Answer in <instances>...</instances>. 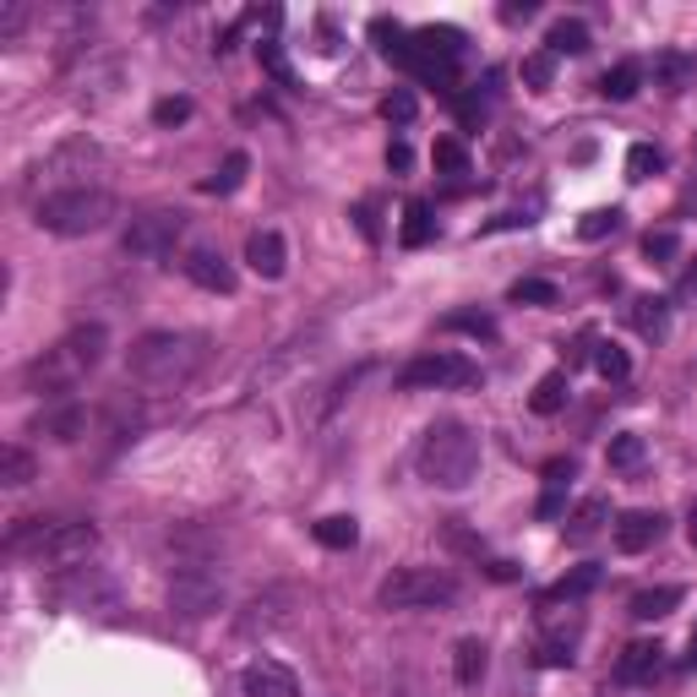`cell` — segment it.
Returning a JSON list of instances; mask_svg holds the SVG:
<instances>
[{
	"instance_id": "obj_1",
	"label": "cell",
	"mask_w": 697,
	"mask_h": 697,
	"mask_svg": "<svg viewBox=\"0 0 697 697\" xmlns=\"http://www.w3.org/2000/svg\"><path fill=\"white\" fill-rule=\"evenodd\" d=\"M213 360V343L202 332H142L126 348V377L148 393H180L191 388Z\"/></svg>"
},
{
	"instance_id": "obj_2",
	"label": "cell",
	"mask_w": 697,
	"mask_h": 697,
	"mask_svg": "<svg viewBox=\"0 0 697 697\" xmlns=\"http://www.w3.org/2000/svg\"><path fill=\"white\" fill-rule=\"evenodd\" d=\"M104 348H110V327L88 321V327H72L66 338H55L39 360H28L23 382L28 393H45V398H66L72 388H83L99 366H104Z\"/></svg>"
},
{
	"instance_id": "obj_3",
	"label": "cell",
	"mask_w": 697,
	"mask_h": 697,
	"mask_svg": "<svg viewBox=\"0 0 697 697\" xmlns=\"http://www.w3.org/2000/svg\"><path fill=\"white\" fill-rule=\"evenodd\" d=\"M7 550L39 567H83L99 550V529L88 518H17L7 529Z\"/></svg>"
},
{
	"instance_id": "obj_4",
	"label": "cell",
	"mask_w": 697,
	"mask_h": 697,
	"mask_svg": "<svg viewBox=\"0 0 697 697\" xmlns=\"http://www.w3.org/2000/svg\"><path fill=\"white\" fill-rule=\"evenodd\" d=\"M420 480L426 485H442V491H464L474 474H480V436L464 426V420H436L426 436H420Z\"/></svg>"
},
{
	"instance_id": "obj_5",
	"label": "cell",
	"mask_w": 697,
	"mask_h": 697,
	"mask_svg": "<svg viewBox=\"0 0 697 697\" xmlns=\"http://www.w3.org/2000/svg\"><path fill=\"white\" fill-rule=\"evenodd\" d=\"M34 218L50 235H99L115 218V191H104V186H61V191L39 197Z\"/></svg>"
},
{
	"instance_id": "obj_6",
	"label": "cell",
	"mask_w": 697,
	"mask_h": 697,
	"mask_svg": "<svg viewBox=\"0 0 697 697\" xmlns=\"http://www.w3.org/2000/svg\"><path fill=\"white\" fill-rule=\"evenodd\" d=\"M377 599L382 610H436L458 599V578L447 567H398L393 578H382Z\"/></svg>"
},
{
	"instance_id": "obj_7",
	"label": "cell",
	"mask_w": 697,
	"mask_h": 697,
	"mask_svg": "<svg viewBox=\"0 0 697 697\" xmlns=\"http://www.w3.org/2000/svg\"><path fill=\"white\" fill-rule=\"evenodd\" d=\"M474 382H480V366L469 355H453V348H431V355L398 371V388L409 393H447V388H474Z\"/></svg>"
},
{
	"instance_id": "obj_8",
	"label": "cell",
	"mask_w": 697,
	"mask_h": 697,
	"mask_svg": "<svg viewBox=\"0 0 697 697\" xmlns=\"http://www.w3.org/2000/svg\"><path fill=\"white\" fill-rule=\"evenodd\" d=\"M180 235H186V213L159 207V213L131 218V229H126V251H131V256H142V262H164V256H175Z\"/></svg>"
},
{
	"instance_id": "obj_9",
	"label": "cell",
	"mask_w": 697,
	"mask_h": 697,
	"mask_svg": "<svg viewBox=\"0 0 697 697\" xmlns=\"http://www.w3.org/2000/svg\"><path fill=\"white\" fill-rule=\"evenodd\" d=\"M169 605H175V616H207V610L224 605V583L213 572H202V567H186L169 583Z\"/></svg>"
},
{
	"instance_id": "obj_10",
	"label": "cell",
	"mask_w": 697,
	"mask_h": 697,
	"mask_svg": "<svg viewBox=\"0 0 697 697\" xmlns=\"http://www.w3.org/2000/svg\"><path fill=\"white\" fill-rule=\"evenodd\" d=\"M180 267H186V278L197 283V289H207V294H235V267L224 262V251H207V245H197V251H186L180 256Z\"/></svg>"
},
{
	"instance_id": "obj_11",
	"label": "cell",
	"mask_w": 697,
	"mask_h": 697,
	"mask_svg": "<svg viewBox=\"0 0 697 697\" xmlns=\"http://www.w3.org/2000/svg\"><path fill=\"white\" fill-rule=\"evenodd\" d=\"M240 692H245V697H300V681H294V670L278 664V659H251L245 675H240Z\"/></svg>"
},
{
	"instance_id": "obj_12",
	"label": "cell",
	"mask_w": 697,
	"mask_h": 697,
	"mask_svg": "<svg viewBox=\"0 0 697 697\" xmlns=\"http://www.w3.org/2000/svg\"><path fill=\"white\" fill-rule=\"evenodd\" d=\"M610 534H616V550H621V556H643L648 545H659L664 518H659V512H621Z\"/></svg>"
},
{
	"instance_id": "obj_13",
	"label": "cell",
	"mask_w": 697,
	"mask_h": 697,
	"mask_svg": "<svg viewBox=\"0 0 697 697\" xmlns=\"http://www.w3.org/2000/svg\"><path fill=\"white\" fill-rule=\"evenodd\" d=\"M55 599H61L66 610H93V605H110V599H115V583H110V578H99V572L72 567V578L55 588Z\"/></svg>"
},
{
	"instance_id": "obj_14",
	"label": "cell",
	"mask_w": 697,
	"mask_h": 697,
	"mask_svg": "<svg viewBox=\"0 0 697 697\" xmlns=\"http://www.w3.org/2000/svg\"><path fill=\"white\" fill-rule=\"evenodd\" d=\"M245 262H251V273H262V278H283V267H289L283 235H278V229H256V235L245 240Z\"/></svg>"
},
{
	"instance_id": "obj_15",
	"label": "cell",
	"mask_w": 697,
	"mask_h": 697,
	"mask_svg": "<svg viewBox=\"0 0 697 697\" xmlns=\"http://www.w3.org/2000/svg\"><path fill=\"white\" fill-rule=\"evenodd\" d=\"M605 523H610V502H605V496H583V502L567 512L561 529H567V545H588Z\"/></svg>"
},
{
	"instance_id": "obj_16",
	"label": "cell",
	"mask_w": 697,
	"mask_h": 697,
	"mask_svg": "<svg viewBox=\"0 0 697 697\" xmlns=\"http://www.w3.org/2000/svg\"><path fill=\"white\" fill-rule=\"evenodd\" d=\"M659 664H664V648L659 643H626L621 648V659H616V681H654L659 675Z\"/></svg>"
},
{
	"instance_id": "obj_17",
	"label": "cell",
	"mask_w": 697,
	"mask_h": 697,
	"mask_svg": "<svg viewBox=\"0 0 697 697\" xmlns=\"http://www.w3.org/2000/svg\"><path fill=\"white\" fill-rule=\"evenodd\" d=\"M34 431H39V436H50V442H77V436L88 431V409H83V404H61V409H45Z\"/></svg>"
},
{
	"instance_id": "obj_18",
	"label": "cell",
	"mask_w": 697,
	"mask_h": 697,
	"mask_svg": "<svg viewBox=\"0 0 697 697\" xmlns=\"http://www.w3.org/2000/svg\"><path fill=\"white\" fill-rule=\"evenodd\" d=\"M632 327H637V338L659 343V338L670 332V300H659V294H637V300H632Z\"/></svg>"
},
{
	"instance_id": "obj_19",
	"label": "cell",
	"mask_w": 697,
	"mask_h": 697,
	"mask_svg": "<svg viewBox=\"0 0 697 697\" xmlns=\"http://www.w3.org/2000/svg\"><path fill=\"white\" fill-rule=\"evenodd\" d=\"M594 583H599V567H594V561H583V567H572L567 578H556V583L540 594V605H572V599H583Z\"/></svg>"
},
{
	"instance_id": "obj_20",
	"label": "cell",
	"mask_w": 697,
	"mask_h": 697,
	"mask_svg": "<svg viewBox=\"0 0 697 697\" xmlns=\"http://www.w3.org/2000/svg\"><path fill=\"white\" fill-rule=\"evenodd\" d=\"M485 670H491V648H485L480 637H464V643L453 648V675H458V686H480Z\"/></svg>"
},
{
	"instance_id": "obj_21",
	"label": "cell",
	"mask_w": 697,
	"mask_h": 697,
	"mask_svg": "<svg viewBox=\"0 0 697 697\" xmlns=\"http://www.w3.org/2000/svg\"><path fill=\"white\" fill-rule=\"evenodd\" d=\"M398 240H404L409 251H420V245H431V240H436V218H431V202H409V207H404Z\"/></svg>"
},
{
	"instance_id": "obj_22",
	"label": "cell",
	"mask_w": 697,
	"mask_h": 697,
	"mask_svg": "<svg viewBox=\"0 0 697 697\" xmlns=\"http://www.w3.org/2000/svg\"><path fill=\"white\" fill-rule=\"evenodd\" d=\"M675 605H681V588H675V583H659V588L632 594V616H637V621H664Z\"/></svg>"
},
{
	"instance_id": "obj_23",
	"label": "cell",
	"mask_w": 697,
	"mask_h": 697,
	"mask_svg": "<svg viewBox=\"0 0 697 697\" xmlns=\"http://www.w3.org/2000/svg\"><path fill=\"white\" fill-rule=\"evenodd\" d=\"M545 50H550V55H583V50H588V23H578V17H561V23H550V34H545Z\"/></svg>"
},
{
	"instance_id": "obj_24",
	"label": "cell",
	"mask_w": 697,
	"mask_h": 697,
	"mask_svg": "<svg viewBox=\"0 0 697 697\" xmlns=\"http://www.w3.org/2000/svg\"><path fill=\"white\" fill-rule=\"evenodd\" d=\"M415 45H420L431 61H447V66L464 55V34H458V28H436V23H431V28H420V34H415Z\"/></svg>"
},
{
	"instance_id": "obj_25",
	"label": "cell",
	"mask_w": 697,
	"mask_h": 697,
	"mask_svg": "<svg viewBox=\"0 0 697 697\" xmlns=\"http://www.w3.org/2000/svg\"><path fill=\"white\" fill-rule=\"evenodd\" d=\"M637 88H643V66H637V61H621V66H610V72L599 77V93L616 99V104H626Z\"/></svg>"
},
{
	"instance_id": "obj_26",
	"label": "cell",
	"mask_w": 697,
	"mask_h": 697,
	"mask_svg": "<svg viewBox=\"0 0 697 697\" xmlns=\"http://www.w3.org/2000/svg\"><path fill=\"white\" fill-rule=\"evenodd\" d=\"M245 175H251V159H245V153H229V159L218 164V175L202 180V191H207V197H235V191L245 186Z\"/></svg>"
},
{
	"instance_id": "obj_27",
	"label": "cell",
	"mask_w": 697,
	"mask_h": 697,
	"mask_svg": "<svg viewBox=\"0 0 697 697\" xmlns=\"http://www.w3.org/2000/svg\"><path fill=\"white\" fill-rule=\"evenodd\" d=\"M567 393H572V388H567V371H550V377H540V388L529 393V409H534V415H561V409H567Z\"/></svg>"
},
{
	"instance_id": "obj_28",
	"label": "cell",
	"mask_w": 697,
	"mask_h": 697,
	"mask_svg": "<svg viewBox=\"0 0 697 697\" xmlns=\"http://www.w3.org/2000/svg\"><path fill=\"white\" fill-rule=\"evenodd\" d=\"M578 469H572V458H556V464H545V496H540V518H561V491H567V480H572Z\"/></svg>"
},
{
	"instance_id": "obj_29",
	"label": "cell",
	"mask_w": 697,
	"mask_h": 697,
	"mask_svg": "<svg viewBox=\"0 0 697 697\" xmlns=\"http://www.w3.org/2000/svg\"><path fill=\"white\" fill-rule=\"evenodd\" d=\"M34 480V453L28 447H0V485H7V491H23Z\"/></svg>"
},
{
	"instance_id": "obj_30",
	"label": "cell",
	"mask_w": 697,
	"mask_h": 697,
	"mask_svg": "<svg viewBox=\"0 0 697 697\" xmlns=\"http://www.w3.org/2000/svg\"><path fill=\"white\" fill-rule=\"evenodd\" d=\"M686 77H692V61H686V55H675V50L654 55V88L681 93V88H686Z\"/></svg>"
},
{
	"instance_id": "obj_31",
	"label": "cell",
	"mask_w": 697,
	"mask_h": 697,
	"mask_svg": "<svg viewBox=\"0 0 697 697\" xmlns=\"http://www.w3.org/2000/svg\"><path fill=\"white\" fill-rule=\"evenodd\" d=\"M594 371H599L605 382H626V377H632L626 348H621V343H610V338H605V343H594Z\"/></svg>"
},
{
	"instance_id": "obj_32",
	"label": "cell",
	"mask_w": 697,
	"mask_h": 697,
	"mask_svg": "<svg viewBox=\"0 0 697 697\" xmlns=\"http://www.w3.org/2000/svg\"><path fill=\"white\" fill-rule=\"evenodd\" d=\"M355 540H360L355 518H321L316 523V545H327V550H355Z\"/></svg>"
},
{
	"instance_id": "obj_33",
	"label": "cell",
	"mask_w": 697,
	"mask_h": 697,
	"mask_svg": "<svg viewBox=\"0 0 697 697\" xmlns=\"http://www.w3.org/2000/svg\"><path fill=\"white\" fill-rule=\"evenodd\" d=\"M442 332H469V338H496V316L491 311H447Z\"/></svg>"
},
{
	"instance_id": "obj_34",
	"label": "cell",
	"mask_w": 697,
	"mask_h": 697,
	"mask_svg": "<svg viewBox=\"0 0 697 697\" xmlns=\"http://www.w3.org/2000/svg\"><path fill=\"white\" fill-rule=\"evenodd\" d=\"M431 164H436L442 175H469V148H464L458 137H442V142L431 148Z\"/></svg>"
},
{
	"instance_id": "obj_35",
	"label": "cell",
	"mask_w": 697,
	"mask_h": 697,
	"mask_svg": "<svg viewBox=\"0 0 697 697\" xmlns=\"http://www.w3.org/2000/svg\"><path fill=\"white\" fill-rule=\"evenodd\" d=\"M664 169V153L654 148V142H637L632 153H626V180H654Z\"/></svg>"
},
{
	"instance_id": "obj_36",
	"label": "cell",
	"mask_w": 697,
	"mask_h": 697,
	"mask_svg": "<svg viewBox=\"0 0 697 697\" xmlns=\"http://www.w3.org/2000/svg\"><path fill=\"white\" fill-rule=\"evenodd\" d=\"M643 256H648V262H659V267H670V262L681 256L675 229H648V235H643Z\"/></svg>"
},
{
	"instance_id": "obj_37",
	"label": "cell",
	"mask_w": 697,
	"mask_h": 697,
	"mask_svg": "<svg viewBox=\"0 0 697 697\" xmlns=\"http://www.w3.org/2000/svg\"><path fill=\"white\" fill-rule=\"evenodd\" d=\"M643 453H648V447H643V436L621 431V436H610V453H605V458H610V469H637V464H643Z\"/></svg>"
},
{
	"instance_id": "obj_38",
	"label": "cell",
	"mask_w": 697,
	"mask_h": 697,
	"mask_svg": "<svg viewBox=\"0 0 697 697\" xmlns=\"http://www.w3.org/2000/svg\"><path fill=\"white\" fill-rule=\"evenodd\" d=\"M420 115V99L409 93V88H393L388 99H382V121H393V126H409Z\"/></svg>"
},
{
	"instance_id": "obj_39",
	"label": "cell",
	"mask_w": 697,
	"mask_h": 697,
	"mask_svg": "<svg viewBox=\"0 0 697 697\" xmlns=\"http://www.w3.org/2000/svg\"><path fill=\"white\" fill-rule=\"evenodd\" d=\"M616 229H621V207H594V213H583V224H578L583 240H605V235H616Z\"/></svg>"
},
{
	"instance_id": "obj_40",
	"label": "cell",
	"mask_w": 697,
	"mask_h": 697,
	"mask_svg": "<svg viewBox=\"0 0 697 697\" xmlns=\"http://www.w3.org/2000/svg\"><path fill=\"white\" fill-rule=\"evenodd\" d=\"M507 294H512L518 305H556V283H545V278H518Z\"/></svg>"
},
{
	"instance_id": "obj_41",
	"label": "cell",
	"mask_w": 697,
	"mask_h": 697,
	"mask_svg": "<svg viewBox=\"0 0 697 697\" xmlns=\"http://www.w3.org/2000/svg\"><path fill=\"white\" fill-rule=\"evenodd\" d=\"M550 77H556V55H550V50L523 55V83H529V88H550Z\"/></svg>"
},
{
	"instance_id": "obj_42",
	"label": "cell",
	"mask_w": 697,
	"mask_h": 697,
	"mask_svg": "<svg viewBox=\"0 0 697 697\" xmlns=\"http://www.w3.org/2000/svg\"><path fill=\"white\" fill-rule=\"evenodd\" d=\"M578 643H561V637H540V648H534V664H545V670H561V664H572L578 654H572Z\"/></svg>"
},
{
	"instance_id": "obj_43",
	"label": "cell",
	"mask_w": 697,
	"mask_h": 697,
	"mask_svg": "<svg viewBox=\"0 0 697 697\" xmlns=\"http://www.w3.org/2000/svg\"><path fill=\"white\" fill-rule=\"evenodd\" d=\"M256 61H262V66H267V72H273V77H278L283 88L294 83V72H289V61H283V50H278L273 39H262V45H256Z\"/></svg>"
},
{
	"instance_id": "obj_44",
	"label": "cell",
	"mask_w": 697,
	"mask_h": 697,
	"mask_svg": "<svg viewBox=\"0 0 697 697\" xmlns=\"http://www.w3.org/2000/svg\"><path fill=\"white\" fill-rule=\"evenodd\" d=\"M153 121H159V126H180V121H191V99H159V104H153Z\"/></svg>"
},
{
	"instance_id": "obj_45",
	"label": "cell",
	"mask_w": 697,
	"mask_h": 697,
	"mask_svg": "<svg viewBox=\"0 0 697 697\" xmlns=\"http://www.w3.org/2000/svg\"><path fill=\"white\" fill-rule=\"evenodd\" d=\"M23 23H28V7H17V0H12V7L0 12V45H12L23 34Z\"/></svg>"
},
{
	"instance_id": "obj_46",
	"label": "cell",
	"mask_w": 697,
	"mask_h": 697,
	"mask_svg": "<svg viewBox=\"0 0 697 697\" xmlns=\"http://www.w3.org/2000/svg\"><path fill=\"white\" fill-rule=\"evenodd\" d=\"M409 164H415V153H409V142H393V148H388V169H398V175H404Z\"/></svg>"
},
{
	"instance_id": "obj_47",
	"label": "cell",
	"mask_w": 697,
	"mask_h": 697,
	"mask_svg": "<svg viewBox=\"0 0 697 697\" xmlns=\"http://www.w3.org/2000/svg\"><path fill=\"white\" fill-rule=\"evenodd\" d=\"M458 115H464V126H480L485 121V104L480 99H458Z\"/></svg>"
},
{
	"instance_id": "obj_48",
	"label": "cell",
	"mask_w": 697,
	"mask_h": 697,
	"mask_svg": "<svg viewBox=\"0 0 697 697\" xmlns=\"http://www.w3.org/2000/svg\"><path fill=\"white\" fill-rule=\"evenodd\" d=\"M355 218H360V235H366V240H382V229H377V213H371V207H355Z\"/></svg>"
},
{
	"instance_id": "obj_49",
	"label": "cell",
	"mask_w": 697,
	"mask_h": 697,
	"mask_svg": "<svg viewBox=\"0 0 697 697\" xmlns=\"http://www.w3.org/2000/svg\"><path fill=\"white\" fill-rule=\"evenodd\" d=\"M491 578H496V583H512L518 567H512V561H491Z\"/></svg>"
},
{
	"instance_id": "obj_50",
	"label": "cell",
	"mask_w": 697,
	"mask_h": 697,
	"mask_svg": "<svg viewBox=\"0 0 697 697\" xmlns=\"http://www.w3.org/2000/svg\"><path fill=\"white\" fill-rule=\"evenodd\" d=\"M502 17H507V23H523V17H534V0H523V7H507Z\"/></svg>"
},
{
	"instance_id": "obj_51",
	"label": "cell",
	"mask_w": 697,
	"mask_h": 697,
	"mask_svg": "<svg viewBox=\"0 0 697 697\" xmlns=\"http://www.w3.org/2000/svg\"><path fill=\"white\" fill-rule=\"evenodd\" d=\"M686 540H692V550H697V512L686 518Z\"/></svg>"
}]
</instances>
